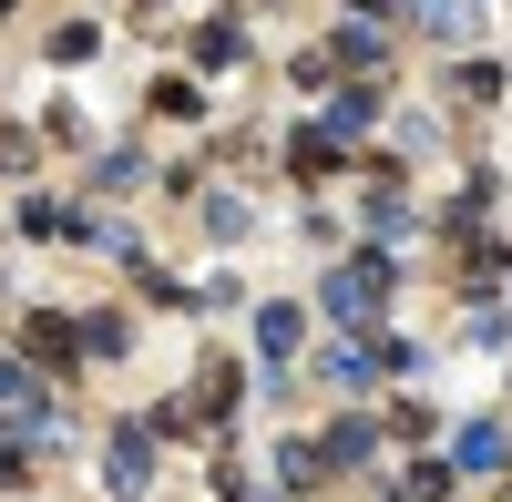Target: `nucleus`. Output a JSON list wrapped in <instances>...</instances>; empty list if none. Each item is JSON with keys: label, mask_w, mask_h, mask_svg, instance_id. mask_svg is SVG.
Returning <instances> with one entry per match:
<instances>
[{"label": "nucleus", "mask_w": 512, "mask_h": 502, "mask_svg": "<svg viewBox=\"0 0 512 502\" xmlns=\"http://www.w3.org/2000/svg\"><path fill=\"white\" fill-rule=\"evenodd\" d=\"M154 113H175V123H195V113H205V93H195V82H175V72H164V82H154Z\"/></svg>", "instance_id": "2eb2a0df"}, {"label": "nucleus", "mask_w": 512, "mask_h": 502, "mask_svg": "<svg viewBox=\"0 0 512 502\" xmlns=\"http://www.w3.org/2000/svg\"><path fill=\"white\" fill-rule=\"evenodd\" d=\"M390 287H400V257H338L328 287H318V308L349 318V328H369L379 308H390Z\"/></svg>", "instance_id": "f257e3e1"}, {"label": "nucleus", "mask_w": 512, "mask_h": 502, "mask_svg": "<svg viewBox=\"0 0 512 502\" xmlns=\"http://www.w3.org/2000/svg\"><path fill=\"white\" fill-rule=\"evenodd\" d=\"M369 380H379L369 349H328V390H369Z\"/></svg>", "instance_id": "4468645a"}, {"label": "nucleus", "mask_w": 512, "mask_h": 502, "mask_svg": "<svg viewBox=\"0 0 512 502\" xmlns=\"http://www.w3.org/2000/svg\"><path fill=\"white\" fill-rule=\"evenodd\" d=\"M441 492H451V462H410V472H400V492H390V502H441Z\"/></svg>", "instance_id": "f8f14e48"}, {"label": "nucleus", "mask_w": 512, "mask_h": 502, "mask_svg": "<svg viewBox=\"0 0 512 502\" xmlns=\"http://www.w3.org/2000/svg\"><path fill=\"white\" fill-rule=\"evenodd\" d=\"M318 451H328V472H359L369 451H379V431H369V421H328V441H318Z\"/></svg>", "instance_id": "6e6552de"}, {"label": "nucleus", "mask_w": 512, "mask_h": 502, "mask_svg": "<svg viewBox=\"0 0 512 502\" xmlns=\"http://www.w3.org/2000/svg\"><path fill=\"white\" fill-rule=\"evenodd\" d=\"M236 52H246V21H205L195 31V62H236Z\"/></svg>", "instance_id": "ddd939ff"}, {"label": "nucleus", "mask_w": 512, "mask_h": 502, "mask_svg": "<svg viewBox=\"0 0 512 502\" xmlns=\"http://www.w3.org/2000/svg\"><path fill=\"white\" fill-rule=\"evenodd\" d=\"M21 359H31V369H72V359H82V318H62V308H41V318L21 328Z\"/></svg>", "instance_id": "7ed1b4c3"}, {"label": "nucleus", "mask_w": 512, "mask_h": 502, "mask_svg": "<svg viewBox=\"0 0 512 502\" xmlns=\"http://www.w3.org/2000/svg\"><path fill=\"white\" fill-rule=\"evenodd\" d=\"M297 349V308H256V359H287Z\"/></svg>", "instance_id": "9d476101"}, {"label": "nucleus", "mask_w": 512, "mask_h": 502, "mask_svg": "<svg viewBox=\"0 0 512 502\" xmlns=\"http://www.w3.org/2000/svg\"><path fill=\"white\" fill-rule=\"evenodd\" d=\"M82 349H93V359H123V349H134V339H123V318L103 308V318H82Z\"/></svg>", "instance_id": "dca6fc26"}, {"label": "nucleus", "mask_w": 512, "mask_h": 502, "mask_svg": "<svg viewBox=\"0 0 512 502\" xmlns=\"http://www.w3.org/2000/svg\"><path fill=\"white\" fill-rule=\"evenodd\" d=\"M338 11H390V0H338Z\"/></svg>", "instance_id": "a211bd4d"}, {"label": "nucleus", "mask_w": 512, "mask_h": 502, "mask_svg": "<svg viewBox=\"0 0 512 502\" xmlns=\"http://www.w3.org/2000/svg\"><path fill=\"white\" fill-rule=\"evenodd\" d=\"M0 410H11V431H52V390L31 359H0Z\"/></svg>", "instance_id": "f03ea898"}, {"label": "nucleus", "mask_w": 512, "mask_h": 502, "mask_svg": "<svg viewBox=\"0 0 512 502\" xmlns=\"http://www.w3.org/2000/svg\"><path fill=\"white\" fill-rule=\"evenodd\" d=\"M287 164H297V175H308V185H318V175H328V164H338V134H318V123H308V134H297V144H287Z\"/></svg>", "instance_id": "9b49d317"}, {"label": "nucleus", "mask_w": 512, "mask_h": 502, "mask_svg": "<svg viewBox=\"0 0 512 502\" xmlns=\"http://www.w3.org/2000/svg\"><path fill=\"white\" fill-rule=\"evenodd\" d=\"M451 462H461V472H502V462H512V431H492V421H472V431L451 441Z\"/></svg>", "instance_id": "0eeeda50"}, {"label": "nucleus", "mask_w": 512, "mask_h": 502, "mask_svg": "<svg viewBox=\"0 0 512 502\" xmlns=\"http://www.w3.org/2000/svg\"><path fill=\"white\" fill-rule=\"evenodd\" d=\"M0 11H11V0H0Z\"/></svg>", "instance_id": "6ab92c4d"}, {"label": "nucleus", "mask_w": 512, "mask_h": 502, "mask_svg": "<svg viewBox=\"0 0 512 502\" xmlns=\"http://www.w3.org/2000/svg\"><path fill=\"white\" fill-rule=\"evenodd\" d=\"M93 185H103V195H134V185H144V154H103Z\"/></svg>", "instance_id": "f3484780"}, {"label": "nucleus", "mask_w": 512, "mask_h": 502, "mask_svg": "<svg viewBox=\"0 0 512 502\" xmlns=\"http://www.w3.org/2000/svg\"><path fill=\"white\" fill-rule=\"evenodd\" d=\"M369 123H379V93H369V82H349V93H328V113H318V134H338V144H359Z\"/></svg>", "instance_id": "423d86ee"}, {"label": "nucleus", "mask_w": 512, "mask_h": 502, "mask_svg": "<svg viewBox=\"0 0 512 502\" xmlns=\"http://www.w3.org/2000/svg\"><path fill=\"white\" fill-rule=\"evenodd\" d=\"M328 62H349V72H379V62H390V41H379V21H349Z\"/></svg>", "instance_id": "1a4fd4ad"}, {"label": "nucleus", "mask_w": 512, "mask_h": 502, "mask_svg": "<svg viewBox=\"0 0 512 502\" xmlns=\"http://www.w3.org/2000/svg\"><path fill=\"white\" fill-rule=\"evenodd\" d=\"M103 472H113L123 502H134V492L154 482V431H113V441H103Z\"/></svg>", "instance_id": "39448f33"}, {"label": "nucleus", "mask_w": 512, "mask_h": 502, "mask_svg": "<svg viewBox=\"0 0 512 502\" xmlns=\"http://www.w3.org/2000/svg\"><path fill=\"white\" fill-rule=\"evenodd\" d=\"M390 11H400L410 31H431V41H472V21H482V0H390Z\"/></svg>", "instance_id": "20e7f679"}]
</instances>
